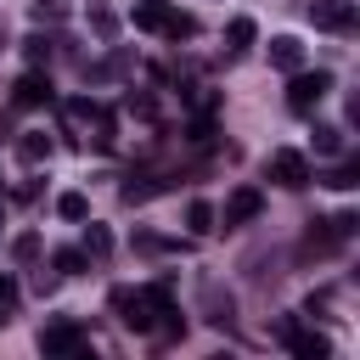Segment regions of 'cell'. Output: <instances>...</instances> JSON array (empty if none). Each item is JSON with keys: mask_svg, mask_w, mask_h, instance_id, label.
<instances>
[{"mask_svg": "<svg viewBox=\"0 0 360 360\" xmlns=\"http://www.w3.org/2000/svg\"><path fill=\"white\" fill-rule=\"evenodd\" d=\"M360 231V214H332V219H309V236H304V253H332V248H343L349 236Z\"/></svg>", "mask_w": 360, "mask_h": 360, "instance_id": "6da1fadb", "label": "cell"}, {"mask_svg": "<svg viewBox=\"0 0 360 360\" xmlns=\"http://www.w3.org/2000/svg\"><path fill=\"white\" fill-rule=\"evenodd\" d=\"M326 90H332V73L326 68H315V73H292V84H287V107L292 112H315L321 101H326Z\"/></svg>", "mask_w": 360, "mask_h": 360, "instance_id": "7a4b0ae2", "label": "cell"}, {"mask_svg": "<svg viewBox=\"0 0 360 360\" xmlns=\"http://www.w3.org/2000/svg\"><path fill=\"white\" fill-rule=\"evenodd\" d=\"M309 22L326 34H354L360 11H354V0H309Z\"/></svg>", "mask_w": 360, "mask_h": 360, "instance_id": "3957f363", "label": "cell"}, {"mask_svg": "<svg viewBox=\"0 0 360 360\" xmlns=\"http://www.w3.org/2000/svg\"><path fill=\"white\" fill-rule=\"evenodd\" d=\"M270 180H276V186H287V191H304L315 174H309V158H304V152L281 146V152H270Z\"/></svg>", "mask_w": 360, "mask_h": 360, "instance_id": "277c9868", "label": "cell"}, {"mask_svg": "<svg viewBox=\"0 0 360 360\" xmlns=\"http://www.w3.org/2000/svg\"><path fill=\"white\" fill-rule=\"evenodd\" d=\"M259 208H264V191H259V186H236V191L225 197V214H214V219H219L225 231H236V225H253Z\"/></svg>", "mask_w": 360, "mask_h": 360, "instance_id": "5b68a950", "label": "cell"}, {"mask_svg": "<svg viewBox=\"0 0 360 360\" xmlns=\"http://www.w3.org/2000/svg\"><path fill=\"white\" fill-rule=\"evenodd\" d=\"M112 315H118L129 332H152V304H146V292H135V287H112Z\"/></svg>", "mask_w": 360, "mask_h": 360, "instance_id": "8992f818", "label": "cell"}, {"mask_svg": "<svg viewBox=\"0 0 360 360\" xmlns=\"http://www.w3.org/2000/svg\"><path fill=\"white\" fill-rule=\"evenodd\" d=\"M202 321H208L214 332H231V326H236V298H231L219 281H202Z\"/></svg>", "mask_w": 360, "mask_h": 360, "instance_id": "52a82bcc", "label": "cell"}, {"mask_svg": "<svg viewBox=\"0 0 360 360\" xmlns=\"http://www.w3.org/2000/svg\"><path fill=\"white\" fill-rule=\"evenodd\" d=\"M39 349L45 354H84V332L73 321H51V326H39Z\"/></svg>", "mask_w": 360, "mask_h": 360, "instance_id": "ba28073f", "label": "cell"}, {"mask_svg": "<svg viewBox=\"0 0 360 360\" xmlns=\"http://www.w3.org/2000/svg\"><path fill=\"white\" fill-rule=\"evenodd\" d=\"M45 101H51V79L45 73H22L11 84V107H45Z\"/></svg>", "mask_w": 360, "mask_h": 360, "instance_id": "9c48e42d", "label": "cell"}, {"mask_svg": "<svg viewBox=\"0 0 360 360\" xmlns=\"http://www.w3.org/2000/svg\"><path fill=\"white\" fill-rule=\"evenodd\" d=\"M270 68H281V73H298V68H304V39H292V34H276V39H270Z\"/></svg>", "mask_w": 360, "mask_h": 360, "instance_id": "30bf717a", "label": "cell"}, {"mask_svg": "<svg viewBox=\"0 0 360 360\" xmlns=\"http://www.w3.org/2000/svg\"><path fill=\"white\" fill-rule=\"evenodd\" d=\"M169 186H174V180H163V174H135V180L124 186V202H129V208H135V202H152V197H163Z\"/></svg>", "mask_w": 360, "mask_h": 360, "instance_id": "8fae6325", "label": "cell"}, {"mask_svg": "<svg viewBox=\"0 0 360 360\" xmlns=\"http://www.w3.org/2000/svg\"><path fill=\"white\" fill-rule=\"evenodd\" d=\"M287 349H292L298 360H326V354H332V338H321V332H304V326H298Z\"/></svg>", "mask_w": 360, "mask_h": 360, "instance_id": "7c38bea8", "label": "cell"}, {"mask_svg": "<svg viewBox=\"0 0 360 360\" xmlns=\"http://www.w3.org/2000/svg\"><path fill=\"white\" fill-rule=\"evenodd\" d=\"M17 158H22V163H45V158H51V135H45V129H22Z\"/></svg>", "mask_w": 360, "mask_h": 360, "instance_id": "4fadbf2b", "label": "cell"}, {"mask_svg": "<svg viewBox=\"0 0 360 360\" xmlns=\"http://www.w3.org/2000/svg\"><path fill=\"white\" fill-rule=\"evenodd\" d=\"M253 39H259V22H253V17H231V28H225V45H231V51H248Z\"/></svg>", "mask_w": 360, "mask_h": 360, "instance_id": "5bb4252c", "label": "cell"}, {"mask_svg": "<svg viewBox=\"0 0 360 360\" xmlns=\"http://www.w3.org/2000/svg\"><path fill=\"white\" fill-rule=\"evenodd\" d=\"M186 225H191V236H208V231H214V202L191 197V202H186Z\"/></svg>", "mask_w": 360, "mask_h": 360, "instance_id": "9a60e30c", "label": "cell"}, {"mask_svg": "<svg viewBox=\"0 0 360 360\" xmlns=\"http://www.w3.org/2000/svg\"><path fill=\"white\" fill-rule=\"evenodd\" d=\"M90 28H96V39H112L118 34V11L101 6V0H90Z\"/></svg>", "mask_w": 360, "mask_h": 360, "instance_id": "2e32d148", "label": "cell"}, {"mask_svg": "<svg viewBox=\"0 0 360 360\" xmlns=\"http://www.w3.org/2000/svg\"><path fill=\"white\" fill-rule=\"evenodd\" d=\"M56 214H62V219H73V225H79V219H90V197H84V191H62V197H56Z\"/></svg>", "mask_w": 360, "mask_h": 360, "instance_id": "e0dca14e", "label": "cell"}, {"mask_svg": "<svg viewBox=\"0 0 360 360\" xmlns=\"http://www.w3.org/2000/svg\"><path fill=\"white\" fill-rule=\"evenodd\" d=\"M112 253V231L107 225H84V259H107Z\"/></svg>", "mask_w": 360, "mask_h": 360, "instance_id": "ac0fdd59", "label": "cell"}, {"mask_svg": "<svg viewBox=\"0 0 360 360\" xmlns=\"http://www.w3.org/2000/svg\"><path fill=\"white\" fill-rule=\"evenodd\" d=\"M22 56L39 68V62H51V56H56V39H51V34H28V39H22Z\"/></svg>", "mask_w": 360, "mask_h": 360, "instance_id": "d6986e66", "label": "cell"}, {"mask_svg": "<svg viewBox=\"0 0 360 360\" xmlns=\"http://www.w3.org/2000/svg\"><path fill=\"white\" fill-rule=\"evenodd\" d=\"M315 152H321V158H338V152H343V129H338V124H315Z\"/></svg>", "mask_w": 360, "mask_h": 360, "instance_id": "ffe728a7", "label": "cell"}, {"mask_svg": "<svg viewBox=\"0 0 360 360\" xmlns=\"http://www.w3.org/2000/svg\"><path fill=\"white\" fill-rule=\"evenodd\" d=\"M51 270H56V276H79V270H84V248H62V253H51Z\"/></svg>", "mask_w": 360, "mask_h": 360, "instance_id": "44dd1931", "label": "cell"}, {"mask_svg": "<svg viewBox=\"0 0 360 360\" xmlns=\"http://www.w3.org/2000/svg\"><path fill=\"white\" fill-rule=\"evenodd\" d=\"M163 34H169V39H191V34H197V17H191V11H169Z\"/></svg>", "mask_w": 360, "mask_h": 360, "instance_id": "7402d4cb", "label": "cell"}, {"mask_svg": "<svg viewBox=\"0 0 360 360\" xmlns=\"http://www.w3.org/2000/svg\"><path fill=\"white\" fill-rule=\"evenodd\" d=\"M28 11H34V22H62L68 0H28Z\"/></svg>", "mask_w": 360, "mask_h": 360, "instance_id": "603a6c76", "label": "cell"}, {"mask_svg": "<svg viewBox=\"0 0 360 360\" xmlns=\"http://www.w3.org/2000/svg\"><path fill=\"white\" fill-rule=\"evenodd\" d=\"M326 186H338V191H354V186H360V163H354V158H349V163H338Z\"/></svg>", "mask_w": 360, "mask_h": 360, "instance_id": "cb8c5ba5", "label": "cell"}, {"mask_svg": "<svg viewBox=\"0 0 360 360\" xmlns=\"http://www.w3.org/2000/svg\"><path fill=\"white\" fill-rule=\"evenodd\" d=\"M11 259H17V264H34V259H39V236H34V231H22V236L11 242Z\"/></svg>", "mask_w": 360, "mask_h": 360, "instance_id": "d4e9b609", "label": "cell"}, {"mask_svg": "<svg viewBox=\"0 0 360 360\" xmlns=\"http://www.w3.org/2000/svg\"><path fill=\"white\" fill-rule=\"evenodd\" d=\"M124 107H129L135 118H158V101H152V96H135V90H129V96H124Z\"/></svg>", "mask_w": 360, "mask_h": 360, "instance_id": "484cf974", "label": "cell"}, {"mask_svg": "<svg viewBox=\"0 0 360 360\" xmlns=\"http://www.w3.org/2000/svg\"><path fill=\"white\" fill-rule=\"evenodd\" d=\"M270 332H276V343H292V332H298V315H276V321H270Z\"/></svg>", "mask_w": 360, "mask_h": 360, "instance_id": "4316f807", "label": "cell"}, {"mask_svg": "<svg viewBox=\"0 0 360 360\" xmlns=\"http://www.w3.org/2000/svg\"><path fill=\"white\" fill-rule=\"evenodd\" d=\"M17 298H22V292H17V281H11V276H0V315H11V309H17Z\"/></svg>", "mask_w": 360, "mask_h": 360, "instance_id": "83f0119b", "label": "cell"}, {"mask_svg": "<svg viewBox=\"0 0 360 360\" xmlns=\"http://www.w3.org/2000/svg\"><path fill=\"white\" fill-rule=\"evenodd\" d=\"M56 281H62L56 270H34V287H39V292H56Z\"/></svg>", "mask_w": 360, "mask_h": 360, "instance_id": "f1b7e54d", "label": "cell"}]
</instances>
